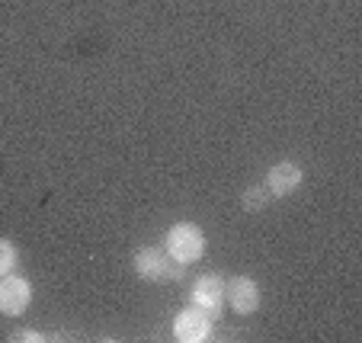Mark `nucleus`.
Instances as JSON below:
<instances>
[{
	"mask_svg": "<svg viewBox=\"0 0 362 343\" xmlns=\"http://www.w3.org/2000/svg\"><path fill=\"white\" fill-rule=\"evenodd\" d=\"M10 340H13V343H26V340L42 343V340H45V337H42V334H35V330H16V334H10Z\"/></svg>",
	"mask_w": 362,
	"mask_h": 343,
	"instance_id": "obj_10",
	"label": "nucleus"
},
{
	"mask_svg": "<svg viewBox=\"0 0 362 343\" xmlns=\"http://www.w3.org/2000/svg\"><path fill=\"white\" fill-rule=\"evenodd\" d=\"M0 311L10 318L23 315V311L29 308V302H33V286H29V279H23V276L16 273H7L0 276Z\"/></svg>",
	"mask_w": 362,
	"mask_h": 343,
	"instance_id": "obj_5",
	"label": "nucleus"
},
{
	"mask_svg": "<svg viewBox=\"0 0 362 343\" xmlns=\"http://www.w3.org/2000/svg\"><path fill=\"white\" fill-rule=\"evenodd\" d=\"M16 248H13V240H7V238H0V276H7V273H13L16 269Z\"/></svg>",
	"mask_w": 362,
	"mask_h": 343,
	"instance_id": "obj_9",
	"label": "nucleus"
},
{
	"mask_svg": "<svg viewBox=\"0 0 362 343\" xmlns=\"http://www.w3.org/2000/svg\"><path fill=\"white\" fill-rule=\"evenodd\" d=\"M212 318L205 315L202 308H183L177 318H173V337H177L180 343H202L212 337Z\"/></svg>",
	"mask_w": 362,
	"mask_h": 343,
	"instance_id": "obj_4",
	"label": "nucleus"
},
{
	"mask_svg": "<svg viewBox=\"0 0 362 343\" xmlns=\"http://www.w3.org/2000/svg\"><path fill=\"white\" fill-rule=\"evenodd\" d=\"M221 302H225V279L218 273H202L196 279V286H192V305L202 308L212 321H218Z\"/></svg>",
	"mask_w": 362,
	"mask_h": 343,
	"instance_id": "obj_3",
	"label": "nucleus"
},
{
	"mask_svg": "<svg viewBox=\"0 0 362 343\" xmlns=\"http://www.w3.org/2000/svg\"><path fill=\"white\" fill-rule=\"evenodd\" d=\"M164 250L173 257V260H180L183 267H189V263L202 260L205 254V238H202V228L192 225V221H177V225L167 231V244Z\"/></svg>",
	"mask_w": 362,
	"mask_h": 343,
	"instance_id": "obj_2",
	"label": "nucleus"
},
{
	"mask_svg": "<svg viewBox=\"0 0 362 343\" xmlns=\"http://www.w3.org/2000/svg\"><path fill=\"white\" fill-rule=\"evenodd\" d=\"M240 202H244V209L247 212H263V209L269 206V190L267 186H247L244 190V196H240Z\"/></svg>",
	"mask_w": 362,
	"mask_h": 343,
	"instance_id": "obj_8",
	"label": "nucleus"
},
{
	"mask_svg": "<svg viewBox=\"0 0 362 343\" xmlns=\"http://www.w3.org/2000/svg\"><path fill=\"white\" fill-rule=\"evenodd\" d=\"M135 273L148 282H177L183 279L186 267L160 248H141L135 254Z\"/></svg>",
	"mask_w": 362,
	"mask_h": 343,
	"instance_id": "obj_1",
	"label": "nucleus"
},
{
	"mask_svg": "<svg viewBox=\"0 0 362 343\" xmlns=\"http://www.w3.org/2000/svg\"><path fill=\"white\" fill-rule=\"evenodd\" d=\"M225 298L231 302V308L238 315H253L260 308V286L250 276H234L225 282Z\"/></svg>",
	"mask_w": 362,
	"mask_h": 343,
	"instance_id": "obj_6",
	"label": "nucleus"
},
{
	"mask_svg": "<svg viewBox=\"0 0 362 343\" xmlns=\"http://www.w3.org/2000/svg\"><path fill=\"white\" fill-rule=\"evenodd\" d=\"M301 180H305V173H301V167L295 164V161H279L276 167H269L267 183L263 186L269 190V196L286 199V196H292V192L301 186Z\"/></svg>",
	"mask_w": 362,
	"mask_h": 343,
	"instance_id": "obj_7",
	"label": "nucleus"
}]
</instances>
